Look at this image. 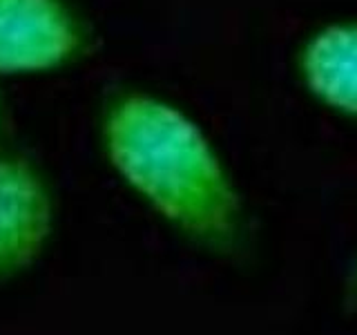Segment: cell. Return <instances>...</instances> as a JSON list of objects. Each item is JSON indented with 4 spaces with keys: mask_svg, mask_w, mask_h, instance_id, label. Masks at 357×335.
Here are the masks:
<instances>
[{
    "mask_svg": "<svg viewBox=\"0 0 357 335\" xmlns=\"http://www.w3.org/2000/svg\"><path fill=\"white\" fill-rule=\"evenodd\" d=\"M103 148L114 170L190 239L234 253L243 239L239 195L192 121L143 92L112 98L103 112Z\"/></svg>",
    "mask_w": 357,
    "mask_h": 335,
    "instance_id": "6da1fadb",
    "label": "cell"
},
{
    "mask_svg": "<svg viewBox=\"0 0 357 335\" xmlns=\"http://www.w3.org/2000/svg\"><path fill=\"white\" fill-rule=\"evenodd\" d=\"M81 45L83 34L61 0H0V74L54 70Z\"/></svg>",
    "mask_w": 357,
    "mask_h": 335,
    "instance_id": "7a4b0ae2",
    "label": "cell"
},
{
    "mask_svg": "<svg viewBox=\"0 0 357 335\" xmlns=\"http://www.w3.org/2000/svg\"><path fill=\"white\" fill-rule=\"evenodd\" d=\"M52 226V199L36 168L20 156L0 159V277L36 262Z\"/></svg>",
    "mask_w": 357,
    "mask_h": 335,
    "instance_id": "3957f363",
    "label": "cell"
},
{
    "mask_svg": "<svg viewBox=\"0 0 357 335\" xmlns=\"http://www.w3.org/2000/svg\"><path fill=\"white\" fill-rule=\"evenodd\" d=\"M301 74L328 107L357 117V22L319 29L301 52Z\"/></svg>",
    "mask_w": 357,
    "mask_h": 335,
    "instance_id": "277c9868",
    "label": "cell"
},
{
    "mask_svg": "<svg viewBox=\"0 0 357 335\" xmlns=\"http://www.w3.org/2000/svg\"><path fill=\"white\" fill-rule=\"evenodd\" d=\"M349 295H351V299L357 304V262H355L353 275H351V282H349Z\"/></svg>",
    "mask_w": 357,
    "mask_h": 335,
    "instance_id": "5b68a950",
    "label": "cell"
}]
</instances>
